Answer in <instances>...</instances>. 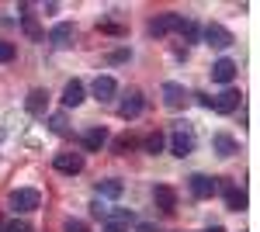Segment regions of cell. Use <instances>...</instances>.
<instances>
[{"label": "cell", "mask_w": 260, "mask_h": 232, "mask_svg": "<svg viewBox=\"0 0 260 232\" xmlns=\"http://www.w3.org/2000/svg\"><path fill=\"white\" fill-rule=\"evenodd\" d=\"M187 101H191V94H187V87L184 83H163V104L170 108V111H180V108H187Z\"/></svg>", "instance_id": "obj_3"}, {"label": "cell", "mask_w": 260, "mask_h": 232, "mask_svg": "<svg viewBox=\"0 0 260 232\" xmlns=\"http://www.w3.org/2000/svg\"><path fill=\"white\" fill-rule=\"evenodd\" d=\"M121 187H125L121 180H101V184H98V194H101V197H118Z\"/></svg>", "instance_id": "obj_21"}, {"label": "cell", "mask_w": 260, "mask_h": 232, "mask_svg": "<svg viewBox=\"0 0 260 232\" xmlns=\"http://www.w3.org/2000/svg\"><path fill=\"white\" fill-rule=\"evenodd\" d=\"M191 194H194L198 201H205V197H212V194H215V177L194 174V177H191Z\"/></svg>", "instance_id": "obj_12"}, {"label": "cell", "mask_w": 260, "mask_h": 232, "mask_svg": "<svg viewBox=\"0 0 260 232\" xmlns=\"http://www.w3.org/2000/svg\"><path fill=\"white\" fill-rule=\"evenodd\" d=\"M90 90H94V97H98L101 104H108L111 97L118 94V83H115L111 77H98V80H94V87H90Z\"/></svg>", "instance_id": "obj_16"}, {"label": "cell", "mask_w": 260, "mask_h": 232, "mask_svg": "<svg viewBox=\"0 0 260 232\" xmlns=\"http://www.w3.org/2000/svg\"><path fill=\"white\" fill-rule=\"evenodd\" d=\"M180 24H184V14H160L156 21H149V35H170V31H180Z\"/></svg>", "instance_id": "obj_7"}, {"label": "cell", "mask_w": 260, "mask_h": 232, "mask_svg": "<svg viewBox=\"0 0 260 232\" xmlns=\"http://www.w3.org/2000/svg\"><path fill=\"white\" fill-rule=\"evenodd\" d=\"M212 146H215V153H219V156H233V153H240L236 139H233V136H225V132H219V136L212 139Z\"/></svg>", "instance_id": "obj_18"}, {"label": "cell", "mask_w": 260, "mask_h": 232, "mask_svg": "<svg viewBox=\"0 0 260 232\" xmlns=\"http://www.w3.org/2000/svg\"><path fill=\"white\" fill-rule=\"evenodd\" d=\"M7 205L14 208V212H35L42 205V194L35 191V187H18V191H11V197H7Z\"/></svg>", "instance_id": "obj_1"}, {"label": "cell", "mask_w": 260, "mask_h": 232, "mask_svg": "<svg viewBox=\"0 0 260 232\" xmlns=\"http://www.w3.org/2000/svg\"><path fill=\"white\" fill-rule=\"evenodd\" d=\"M180 35H184L187 42H198V24H194V21H187V18H184V24H180Z\"/></svg>", "instance_id": "obj_22"}, {"label": "cell", "mask_w": 260, "mask_h": 232, "mask_svg": "<svg viewBox=\"0 0 260 232\" xmlns=\"http://www.w3.org/2000/svg\"><path fill=\"white\" fill-rule=\"evenodd\" d=\"M201 35H205V42H208V45H212V49H229V45H233V31H229V28H222V24H215V21H212V24H205V31H201Z\"/></svg>", "instance_id": "obj_6"}, {"label": "cell", "mask_w": 260, "mask_h": 232, "mask_svg": "<svg viewBox=\"0 0 260 232\" xmlns=\"http://www.w3.org/2000/svg\"><path fill=\"white\" fill-rule=\"evenodd\" d=\"M83 83L80 80H70V83H66V87H62V108H80L83 104Z\"/></svg>", "instance_id": "obj_13"}, {"label": "cell", "mask_w": 260, "mask_h": 232, "mask_svg": "<svg viewBox=\"0 0 260 232\" xmlns=\"http://www.w3.org/2000/svg\"><path fill=\"white\" fill-rule=\"evenodd\" d=\"M153 201H156V208H163V212L170 215L177 208V191L167 187V184H156V187H153Z\"/></svg>", "instance_id": "obj_9"}, {"label": "cell", "mask_w": 260, "mask_h": 232, "mask_svg": "<svg viewBox=\"0 0 260 232\" xmlns=\"http://www.w3.org/2000/svg\"><path fill=\"white\" fill-rule=\"evenodd\" d=\"M142 111H146V97H142V90H128V97L118 104V118L132 121V118H139Z\"/></svg>", "instance_id": "obj_4"}, {"label": "cell", "mask_w": 260, "mask_h": 232, "mask_svg": "<svg viewBox=\"0 0 260 232\" xmlns=\"http://www.w3.org/2000/svg\"><path fill=\"white\" fill-rule=\"evenodd\" d=\"M49 42H52L56 49H66V45H73V24H70V21H59V24L49 31Z\"/></svg>", "instance_id": "obj_15"}, {"label": "cell", "mask_w": 260, "mask_h": 232, "mask_svg": "<svg viewBox=\"0 0 260 232\" xmlns=\"http://www.w3.org/2000/svg\"><path fill=\"white\" fill-rule=\"evenodd\" d=\"M104 142H108V132H104V128H87V132H83V146H87V149H101Z\"/></svg>", "instance_id": "obj_19"}, {"label": "cell", "mask_w": 260, "mask_h": 232, "mask_svg": "<svg viewBox=\"0 0 260 232\" xmlns=\"http://www.w3.org/2000/svg\"><path fill=\"white\" fill-rule=\"evenodd\" d=\"M163 146H167V139H163V132H153V136H146V142H142V149L146 153H163Z\"/></svg>", "instance_id": "obj_20"}, {"label": "cell", "mask_w": 260, "mask_h": 232, "mask_svg": "<svg viewBox=\"0 0 260 232\" xmlns=\"http://www.w3.org/2000/svg\"><path fill=\"white\" fill-rule=\"evenodd\" d=\"M52 167H56L59 174H70V177H73V174H80V170H83V156L80 153H59Z\"/></svg>", "instance_id": "obj_11"}, {"label": "cell", "mask_w": 260, "mask_h": 232, "mask_svg": "<svg viewBox=\"0 0 260 232\" xmlns=\"http://www.w3.org/2000/svg\"><path fill=\"white\" fill-rule=\"evenodd\" d=\"M4 225H7V222H4V215H0V232H4Z\"/></svg>", "instance_id": "obj_32"}, {"label": "cell", "mask_w": 260, "mask_h": 232, "mask_svg": "<svg viewBox=\"0 0 260 232\" xmlns=\"http://www.w3.org/2000/svg\"><path fill=\"white\" fill-rule=\"evenodd\" d=\"M194 97H198V104H201V108H212V97H208V94H194Z\"/></svg>", "instance_id": "obj_28"}, {"label": "cell", "mask_w": 260, "mask_h": 232, "mask_svg": "<svg viewBox=\"0 0 260 232\" xmlns=\"http://www.w3.org/2000/svg\"><path fill=\"white\" fill-rule=\"evenodd\" d=\"M222 191V197H225V208L229 212H243L246 208V194L240 191V187H233L225 177H215V194Z\"/></svg>", "instance_id": "obj_2"}, {"label": "cell", "mask_w": 260, "mask_h": 232, "mask_svg": "<svg viewBox=\"0 0 260 232\" xmlns=\"http://www.w3.org/2000/svg\"><path fill=\"white\" fill-rule=\"evenodd\" d=\"M49 125H52L56 136H66V132H70V128H66V115H52V118H49Z\"/></svg>", "instance_id": "obj_23"}, {"label": "cell", "mask_w": 260, "mask_h": 232, "mask_svg": "<svg viewBox=\"0 0 260 232\" xmlns=\"http://www.w3.org/2000/svg\"><path fill=\"white\" fill-rule=\"evenodd\" d=\"M136 232H160V229H156V225H146V222H139V225H136Z\"/></svg>", "instance_id": "obj_29"}, {"label": "cell", "mask_w": 260, "mask_h": 232, "mask_svg": "<svg viewBox=\"0 0 260 232\" xmlns=\"http://www.w3.org/2000/svg\"><path fill=\"white\" fill-rule=\"evenodd\" d=\"M236 70H240V66H236L233 59H219V62L212 66V80H215V83H233V80H236Z\"/></svg>", "instance_id": "obj_14"}, {"label": "cell", "mask_w": 260, "mask_h": 232, "mask_svg": "<svg viewBox=\"0 0 260 232\" xmlns=\"http://www.w3.org/2000/svg\"><path fill=\"white\" fill-rule=\"evenodd\" d=\"M21 28H24V35L31 42H45V31H42V24L35 14H21Z\"/></svg>", "instance_id": "obj_17"}, {"label": "cell", "mask_w": 260, "mask_h": 232, "mask_svg": "<svg viewBox=\"0 0 260 232\" xmlns=\"http://www.w3.org/2000/svg\"><path fill=\"white\" fill-rule=\"evenodd\" d=\"M132 146H136V139H132V136H118V139H115V153H128Z\"/></svg>", "instance_id": "obj_24"}, {"label": "cell", "mask_w": 260, "mask_h": 232, "mask_svg": "<svg viewBox=\"0 0 260 232\" xmlns=\"http://www.w3.org/2000/svg\"><path fill=\"white\" fill-rule=\"evenodd\" d=\"M205 232H225V229H222V225H212V229H205Z\"/></svg>", "instance_id": "obj_31"}, {"label": "cell", "mask_w": 260, "mask_h": 232, "mask_svg": "<svg viewBox=\"0 0 260 232\" xmlns=\"http://www.w3.org/2000/svg\"><path fill=\"white\" fill-rule=\"evenodd\" d=\"M104 232H128L125 225H104Z\"/></svg>", "instance_id": "obj_30"}, {"label": "cell", "mask_w": 260, "mask_h": 232, "mask_svg": "<svg viewBox=\"0 0 260 232\" xmlns=\"http://www.w3.org/2000/svg\"><path fill=\"white\" fill-rule=\"evenodd\" d=\"M170 153L180 156V159L194 153V136H191L184 125H177V128H174V136H170Z\"/></svg>", "instance_id": "obj_5"}, {"label": "cell", "mask_w": 260, "mask_h": 232, "mask_svg": "<svg viewBox=\"0 0 260 232\" xmlns=\"http://www.w3.org/2000/svg\"><path fill=\"white\" fill-rule=\"evenodd\" d=\"M14 59V45L11 42H0V62H11Z\"/></svg>", "instance_id": "obj_27"}, {"label": "cell", "mask_w": 260, "mask_h": 232, "mask_svg": "<svg viewBox=\"0 0 260 232\" xmlns=\"http://www.w3.org/2000/svg\"><path fill=\"white\" fill-rule=\"evenodd\" d=\"M62 232H90V229H87V222H80V218H70Z\"/></svg>", "instance_id": "obj_25"}, {"label": "cell", "mask_w": 260, "mask_h": 232, "mask_svg": "<svg viewBox=\"0 0 260 232\" xmlns=\"http://www.w3.org/2000/svg\"><path fill=\"white\" fill-rule=\"evenodd\" d=\"M4 232H31V225H28V222H18V218H14V222H7V225H4Z\"/></svg>", "instance_id": "obj_26"}, {"label": "cell", "mask_w": 260, "mask_h": 232, "mask_svg": "<svg viewBox=\"0 0 260 232\" xmlns=\"http://www.w3.org/2000/svg\"><path fill=\"white\" fill-rule=\"evenodd\" d=\"M236 108H240V90H233V87L212 97V111H219V115H233Z\"/></svg>", "instance_id": "obj_8"}, {"label": "cell", "mask_w": 260, "mask_h": 232, "mask_svg": "<svg viewBox=\"0 0 260 232\" xmlns=\"http://www.w3.org/2000/svg\"><path fill=\"white\" fill-rule=\"evenodd\" d=\"M24 111H28V115H35V118H42L45 115V111H49V94H45V90H31V94L24 97Z\"/></svg>", "instance_id": "obj_10"}]
</instances>
